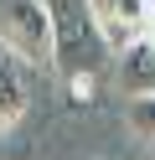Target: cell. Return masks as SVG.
Instances as JSON below:
<instances>
[{
    "instance_id": "1",
    "label": "cell",
    "mask_w": 155,
    "mask_h": 160,
    "mask_svg": "<svg viewBox=\"0 0 155 160\" xmlns=\"http://www.w3.org/2000/svg\"><path fill=\"white\" fill-rule=\"evenodd\" d=\"M52 11V67H57L62 78L72 72H93L98 67V31H93V16L83 0H47Z\"/></svg>"
},
{
    "instance_id": "2",
    "label": "cell",
    "mask_w": 155,
    "mask_h": 160,
    "mask_svg": "<svg viewBox=\"0 0 155 160\" xmlns=\"http://www.w3.org/2000/svg\"><path fill=\"white\" fill-rule=\"evenodd\" d=\"M0 47L26 67H52V11L47 0H0Z\"/></svg>"
},
{
    "instance_id": "3",
    "label": "cell",
    "mask_w": 155,
    "mask_h": 160,
    "mask_svg": "<svg viewBox=\"0 0 155 160\" xmlns=\"http://www.w3.org/2000/svg\"><path fill=\"white\" fill-rule=\"evenodd\" d=\"M93 16V31H98L103 52L119 57L124 47H134L145 36V0H83Z\"/></svg>"
},
{
    "instance_id": "4",
    "label": "cell",
    "mask_w": 155,
    "mask_h": 160,
    "mask_svg": "<svg viewBox=\"0 0 155 160\" xmlns=\"http://www.w3.org/2000/svg\"><path fill=\"white\" fill-rule=\"evenodd\" d=\"M26 108H31L26 62H21L16 52H5V47H0V134H10V129L26 119Z\"/></svg>"
},
{
    "instance_id": "5",
    "label": "cell",
    "mask_w": 155,
    "mask_h": 160,
    "mask_svg": "<svg viewBox=\"0 0 155 160\" xmlns=\"http://www.w3.org/2000/svg\"><path fill=\"white\" fill-rule=\"evenodd\" d=\"M114 67H119V93L124 98L155 93V42L150 36H140L134 47H124V52L114 57Z\"/></svg>"
},
{
    "instance_id": "6",
    "label": "cell",
    "mask_w": 155,
    "mask_h": 160,
    "mask_svg": "<svg viewBox=\"0 0 155 160\" xmlns=\"http://www.w3.org/2000/svg\"><path fill=\"white\" fill-rule=\"evenodd\" d=\"M124 119L140 139L155 145V93H140V98H124Z\"/></svg>"
},
{
    "instance_id": "7",
    "label": "cell",
    "mask_w": 155,
    "mask_h": 160,
    "mask_svg": "<svg viewBox=\"0 0 155 160\" xmlns=\"http://www.w3.org/2000/svg\"><path fill=\"white\" fill-rule=\"evenodd\" d=\"M67 98L72 103H93L98 98V72H72L67 78Z\"/></svg>"
},
{
    "instance_id": "8",
    "label": "cell",
    "mask_w": 155,
    "mask_h": 160,
    "mask_svg": "<svg viewBox=\"0 0 155 160\" xmlns=\"http://www.w3.org/2000/svg\"><path fill=\"white\" fill-rule=\"evenodd\" d=\"M145 36L155 42V0H145Z\"/></svg>"
},
{
    "instance_id": "9",
    "label": "cell",
    "mask_w": 155,
    "mask_h": 160,
    "mask_svg": "<svg viewBox=\"0 0 155 160\" xmlns=\"http://www.w3.org/2000/svg\"><path fill=\"white\" fill-rule=\"evenodd\" d=\"M88 160H103V155H88Z\"/></svg>"
}]
</instances>
